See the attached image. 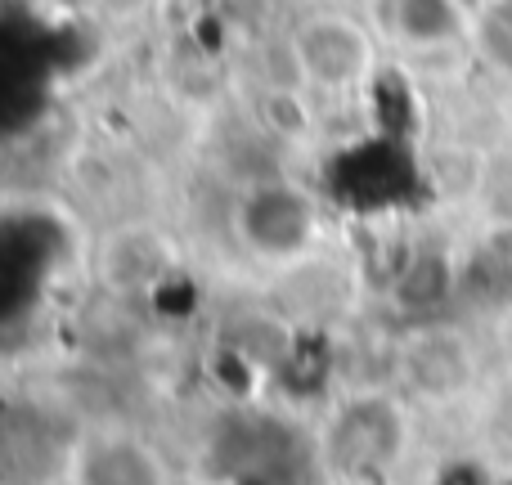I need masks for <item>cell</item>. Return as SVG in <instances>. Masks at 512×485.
I'll use <instances>...</instances> for the list:
<instances>
[{
	"label": "cell",
	"mask_w": 512,
	"mask_h": 485,
	"mask_svg": "<svg viewBox=\"0 0 512 485\" xmlns=\"http://www.w3.org/2000/svg\"><path fill=\"white\" fill-rule=\"evenodd\" d=\"M297 54H301V63H306L310 81H319V86H328V90L355 86V81L369 72V36L337 14H324L301 27Z\"/></svg>",
	"instance_id": "cell-4"
},
{
	"label": "cell",
	"mask_w": 512,
	"mask_h": 485,
	"mask_svg": "<svg viewBox=\"0 0 512 485\" xmlns=\"http://www.w3.org/2000/svg\"><path fill=\"white\" fill-rule=\"evenodd\" d=\"M72 485H171L162 454L131 432H99L72 454Z\"/></svg>",
	"instance_id": "cell-3"
},
{
	"label": "cell",
	"mask_w": 512,
	"mask_h": 485,
	"mask_svg": "<svg viewBox=\"0 0 512 485\" xmlns=\"http://www.w3.org/2000/svg\"><path fill=\"white\" fill-rule=\"evenodd\" d=\"M382 23L400 45L427 50V45L454 41L463 27V14L459 0H382Z\"/></svg>",
	"instance_id": "cell-5"
},
{
	"label": "cell",
	"mask_w": 512,
	"mask_h": 485,
	"mask_svg": "<svg viewBox=\"0 0 512 485\" xmlns=\"http://www.w3.org/2000/svg\"><path fill=\"white\" fill-rule=\"evenodd\" d=\"M328 450L333 463L346 477H382L405 450V423L400 409L382 396H360L337 414L333 432H328Z\"/></svg>",
	"instance_id": "cell-1"
},
{
	"label": "cell",
	"mask_w": 512,
	"mask_h": 485,
	"mask_svg": "<svg viewBox=\"0 0 512 485\" xmlns=\"http://www.w3.org/2000/svg\"><path fill=\"white\" fill-rule=\"evenodd\" d=\"M234 225H239L243 243L252 252L270 256V261H288V256L306 252L310 239H315V207H310L306 194L288 185H256L248 198L234 212Z\"/></svg>",
	"instance_id": "cell-2"
}]
</instances>
